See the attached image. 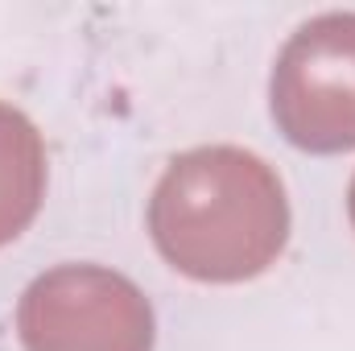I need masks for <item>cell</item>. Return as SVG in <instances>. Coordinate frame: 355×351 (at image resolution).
Here are the masks:
<instances>
[{
	"label": "cell",
	"instance_id": "cell-2",
	"mask_svg": "<svg viewBox=\"0 0 355 351\" xmlns=\"http://www.w3.org/2000/svg\"><path fill=\"white\" fill-rule=\"evenodd\" d=\"M268 108L306 153L355 149V12L331 8L289 33L268 75Z\"/></svg>",
	"mask_w": 355,
	"mask_h": 351
},
{
	"label": "cell",
	"instance_id": "cell-3",
	"mask_svg": "<svg viewBox=\"0 0 355 351\" xmlns=\"http://www.w3.org/2000/svg\"><path fill=\"white\" fill-rule=\"evenodd\" d=\"M25 351H153V306L116 268L58 264L29 281L17 306Z\"/></svg>",
	"mask_w": 355,
	"mask_h": 351
},
{
	"label": "cell",
	"instance_id": "cell-5",
	"mask_svg": "<svg viewBox=\"0 0 355 351\" xmlns=\"http://www.w3.org/2000/svg\"><path fill=\"white\" fill-rule=\"evenodd\" d=\"M347 211H352V223H355V178H352V194H347Z\"/></svg>",
	"mask_w": 355,
	"mask_h": 351
},
{
	"label": "cell",
	"instance_id": "cell-1",
	"mask_svg": "<svg viewBox=\"0 0 355 351\" xmlns=\"http://www.w3.org/2000/svg\"><path fill=\"white\" fill-rule=\"evenodd\" d=\"M149 232L178 273L244 281L281 257L289 240V198L261 153L202 145L178 153L153 186Z\"/></svg>",
	"mask_w": 355,
	"mask_h": 351
},
{
	"label": "cell",
	"instance_id": "cell-4",
	"mask_svg": "<svg viewBox=\"0 0 355 351\" xmlns=\"http://www.w3.org/2000/svg\"><path fill=\"white\" fill-rule=\"evenodd\" d=\"M46 194V145L37 124L12 108L0 103V244L17 240Z\"/></svg>",
	"mask_w": 355,
	"mask_h": 351
}]
</instances>
